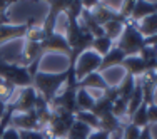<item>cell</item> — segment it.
Listing matches in <instances>:
<instances>
[{
    "instance_id": "34",
    "label": "cell",
    "mask_w": 157,
    "mask_h": 139,
    "mask_svg": "<svg viewBox=\"0 0 157 139\" xmlns=\"http://www.w3.org/2000/svg\"><path fill=\"white\" fill-rule=\"evenodd\" d=\"M0 136H2V134H0Z\"/></svg>"
},
{
    "instance_id": "6",
    "label": "cell",
    "mask_w": 157,
    "mask_h": 139,
    "mask_svg": "<svg viewBox=\"0 0 157 139\" xmlns=\"http://www.w3.org/2000/svg\"><path fill=\"white\" fill-rule=\"evenodd\" d=\"M77 89H78L77 85H67V84H65V89H63L60 94H57V97L52 101L50 106H52V107H62V109H65V111L72 112V114L78 112L77 101H75Z\"/></svg>"
},
{
    "instance_id": "20",
    "label": "cell",
    "mask_w": 157,
    "mask_h": 139,
    "mask_svg": "<svg viewBox=\"0 0 157 139\" xmlns=\"http://www.w3.org/2000/svg\"><path fill=\"white\" fill-rule=\"evenodd\" d=\"M125 24H127V22H121V20H110V22H107V24L102 25L104 35L109 37L112 42H114L115 39H119V37H121V34H122V30H124Z\"/></svg>"
},
{
    "instance_id": "16",
    "label": "cell",
    "mask_w": 157,
    "mask_h": 139,
    "mask_svg": "<svg viewBox=\"0 0 157 139\" xmlns=\"http://www.w3.org/2000/svg\"><path fill=\"white\" fill-rule=\"evenodd\" d=\"M122 67L127 70V74H130V76L134 77H142L145 74V67H144V62L140 61L139 55H132V57H125L124 61L121 64Z\"/></svg>"
},
{
    "instance_id": "11",
    "label": "cell",
    "mask_w": 157,
    "mask_h": 139,
    "mask_svg": "<svg viewBox=\"0 0 157 139\" xmlns=\"http://www.w3.org/2000/svg\"><path fill=\"white\" fill-rule=\"evenodd\" d=\"M27 27H29V24H22V25L0 24V46L9 42V40L18 39V37H25Z\"/></svg>"
},
{
    "instance_id": "7",
    "label": "cell",
    "mask_w": 157,
    "mask_h": 139,
    "mask_svg": "<svg viewBox=\"0 0 157 139\" xmlns=\"http://www.w3.org/2000/svg\"><path fill=\"white\" fill-rule=\"evenodd\" d=\"M10 127L17 131H40L35 111L30 112H13L10 117Z\"/></svg>"
},
{
    "instance_id": "15",
    "label": "cell",
    "mask_w": 157,
    "mask_h": 139,
    "mask_svg": "<svg viewBox=\"0 0 157 139\" xmlns=\"http://www.w3.org/2000/svg\"><path fill=\"white\" fill-rule=\"evenodd\" d=\"M136 27H137V30L140 32V35L144 37V39L154 37L157 34V14H152V15L142 18L140 22L136 24Z\"/></svg>"
},
{
    "instance_id": "1",
    "label": "cell",
    "mask_w": 157,
    "mask_h": 139,
    "mask_svg": "<svg viewBox=\"0 0 157 139\" xmlns=\"http://www.w3.org/2000/svg\"><path fill=\"white\" fill-rule=\"evenodd\" d=\"M67 76H69L67 70H62V72H42V70H39L32 77V87L48 104H52V101L57 97L59 91H60L62 84L67 82Z\"/></svg>"
},
{
    "instance_id": "32",
    "label": "cell",
    "mask_w": 157,
    "mask_h": 139,
    "mask_svg": "<svg viewBox=\"0 0 157 139\" xmlns=\"http://www.w3.org/2000/svg\"><path fill=\"white\" fill-rule=\"evenodd\" d=\"M145 46H152V47H157V34L151 39H145Z\"/></svg>"
},
{
    "instance_id": "4",
    "label": "cell",
    "mask_w": 157,
    "mask_h": 139,
    "mask_svg": "<svg viewBox=\"0 0 157 139\" xmlns=\"http://www.w3.org/2000/svg\"><path fill=\"white\" fill-rule=\"evenodd\" d=\"M100 62H102V57H100L97 52L85 50L84 54H80V57L77 59V62L74 64V76H75V81L80 82L85 76L92 72H99Z\"/></svg>"
},
{
    "instance_id": "23",
    "label": "cell",
    "mask_w": 157,
    "mask_h": 139,
    "mask_svg": "<svg viewBox=\"0 0 157 139\" xmlns=\"http://www.w3.org/2000/svg\"><path fill=\"white\" fill-rule=\"evenodd\" d=\"M112 47H114V42H112L109 37H105V35H102V37H95V39L92 40V50L97 52V54H99L100 57H104V55H105Z\"/></svg>"
},
{
    "instance_id": "28",
    "label": "cell",
    "mask_w": 157,
    "mask_h": 139,
    "mask_svg": "<svg viewBox=\"0 0 157 139\" xmlns=\"http://www.w3.org/2000/svg\"><path fill=\"white\" fill-rule=\"evenodd\" d=\"M0 139H20V134H18L17 129H13V127H5V131L2 133V136Z\"/></svg>"
},
{
    "instance_id": "2",
    "label": "cell",
    "mask_w": 157,
    "mask_h": 139,
    "mask_svg": "<svg viewBox=\"0 0 157 139\" xmlns=\"http://www.w3.org/2000/svg\"><path fill=\"white\" fill-rule=\"evenodd\" d=\"M74 122H75V117H74L72 112L65 111L62 107H52L48 124L42 133L45 137H67Z\"/></svg>"
},
{
    "instance_id": "10",
    "label": "cell",
    "mask_w": 157,
    "mask_h": 139,
    "mask_svg": "<svg viewBox=\"0 0 157 139\" xmlns=\"http://www.w3.org/2000/svg\"><path fill=\"white\" fill-rule=\"evenodd\" d=\"M42 55H44V52H42V47H40V42H29L27 40L24 46V52H22V59L17 64L29 69L33 62L42 61Z\"/></svg>"
},
{
    "instance_id": "31",
    "label": "cell",
    "mask_w": 157,
    "mask_h": 139,
    "mask_svg": "<svg viewBox=\"0 0 157 139\" xmlns=\"http://www.w3.org/2000/svg\"><path fill=\"white\" fill-rule=\"evenodd\" d=\"M139 139H152L151 136V126H147V127H144V129H140V136Z\"/></svg>"
},
{
    "instance_id": "21",
    "label": "cell",
    "mask_w": 157,
    "mask_h": 139,
    "mask_svg": "<svg viewBox=\"0 0 157 139\" xmlns=\"http://www.w3.org/2000/svg\"><path fill=\"white\" fill-rule=\"evenodd\" d=\"M130 124H134L136 127H139V129H144V127L149 126V117H147V104L142 102L140 107L137 109L136 112L132 114V117L129 119Z\"/></svg>"
},
{
    "instance_id": "19",
    "label": "cell",
    "mask_w": 157,
    "mask_h": 139,
    "mask_svg": "<svg viewBox=\"0 0 157 139\" xmlns=\"http://www.w3.org/2000/svg\"><path fill=\"white\" fill-rule=\"evenodd\" d=\"M75 101H77L78 111H92V109H94V106H95V97L90 94V91H87V89H82V87L77 89Z\"/></svg>"
},
{
    "instance_id": "9",
    "label": "cell",
    "mask_w": 157,
    "mask_h": 139,
    "mask_svg": "<svg viewBox=\"0 0 157 139\" xmlns=\"http://www.w3.org/2000/svg\"><path fill=\"white\" fill-rule=\"evenodd\" d=\"M40 47H42L44 54H45V52H60V54L70 57L69 42H67L65 35H62V34H59V32H55V34H52L50 37L44 39L42 42H40Z\"/></svg>"
},
{
    "instance_id": "26",
    "label": "cell",
    "mask_w": 157,
    "mask_h": 139,
    "mask_svg": "<svg viewBox=\"0 0 157 139\" xmlns=\"http://www.w3.org/2000/svg\"><path fill=\"white\" fill-rule=\"evenodd\" d=\"M134 7H136V0H129V2H122V7L121 10H119V14H121V17H124L127 22H129L130 15H132L134 12Z\"/></svg>"
},
{
    "instance_id": "14",
    "label": "cell",
    "mask_w": 157,
    "mask_h": 139,
    "mask_svg": "<svg viewBox=\"0 0 157 139\" xmlns=\"http://www.w3.org/2000/svg\"><path fill=\"white\" fill-rule=\"evenodd\" d=\"M127 57L124 52L121 50L119 47H112L109 52H107L105 55L102 57V62H100V67H99V72L102 74V70H107L110 69V67H115V66H121L122 61Z\"/></svg>"
},
{
    "instance_id": "22",
    "label": "cell",
    "mask_w": 157,
    "mask_h": 139,
    "mask_svg": "<svg viewBox=\"0 0 157 139\" xmlns=\"http://www.w3.org/2000/svg\"><path fill=\"white\" fill-rule=\"evenodd\" d=\"M74 117H75L77 122L85 124V126L90 127L92 131L99 129V119L95 117L94 112H90V111H78V112H75V114H74Z\"/></svg>"
},
{
    "instance_id": "29",
    "label": "cell",
    "mask_w": 157,
    "mask_h": 139,
    "mask_svg": "<svg viewBox=\"0 0 157 139\" xmlns=\"http://www.w3.org/2000/svg\"><path fill=\"white\" fill-rule=\"evenodd\" d=\"M147 117H149V126L157 122V104L147 106Z\"/></svg>"
},
{
    "instance_id": "33",
    "label": "cell",
    "mask_w": 157,
    "mask_h": 139,
    "mask_svg": "<svg viewBox=\"0 0 157 139\" xmlns=\"http://www.w3.org/2000/svg\"><path fill=\"white\" fill-rule=\"evenodd\" d=\"M155 72H157V67H155Z\"/></svg>"
},
{
    "instance_id": "5",
    "label": "cell",
    "mask_w": 157,
    "mask_h": 139,
    "mask_svg": "<svg viewBox=\"0 0 157 139\" xmlns=\"http://www.w3.org/2000/svg\"><path fill=\"white\" fill-rule=\"evenodd\" d=\"M69 5H70V0H50V2H48V14H47L45 20H44V24H42L44 32H45V39L50 37L52 34H55L59 15L65 14V10L69 9Z\"/></svg>"
},
{
    "instance_id": "18",
    "label": "cell",
    "mask_w": 157,
    "mask_h": 139,
    "mask_svg": "<svg viewBox=\"0 0 157 139\" xmlns=\"http://www.w3.org/2000/svg\"><path fill=\"white\" fill-rule=\"evenodd\" d=\"M139 57H140V61L144 62L145 72H154L155 67H157V47L145 46L139 52Z\"/></svg>"
},
{
    "instance_id": "25",
    "label": "cell",
    "mask_w": 157,
    "mask_h": 139,
    "mask_svg": "<svg viewBox=\"0 0 157 139\" xmlns=\"http://www.w3.org/2000/svg\"><path fill=\"white\" fill-rule=\"evenodd\" d=\"M112 114L115 116V117L121 121L122 117H125L127 116V102L125 101H122V99H115V102H114V106H112Z\"/></svg>"
},
{
    "instance_id": "24",
    "label": "cell",
    "mask_w": 157,
    "mask_h": 139,
    "mask_svg": "<svg viewBox=\"0 0 157 139\" xmlns=\"http://www.w3.org/2000/svg\"><path fill=\"white\" fill-rule=\"evenodd\" d=\"M139 136H140L139 127H136L130 122L122 124V139H139Z\"/></svg>"
},
{
    "instance_id": "12",
    "label": "cell",
    "mask_w": 157,
    "mask_h": 139,
    "mask_svg": "<svg viewBox=\"0 0 157 139\" xmlns=\"http://www.w3.org/2000/svg\"><path fill=\"white\" fill-rule=\"evenodd\" d=\"M78 87L87 89V91H90V89H99V91L105 92L107 89L110 87V84L104 79V76L100 72H92V74L85 76L80 82H78Z\"/></svg>"
},
{
    "instance_id": "8",
    "label": "cell",
    "mask_w": 157,
    "mask_h": 139,
    "mask_svg": "<svg viewBox=\"0 0 157 139\" xmlns=\"http://www.w3.org/2000/svg\"><path fill=\"white\" fill-rule=\"evenodd\" d=\"M35 99H37V92L32 87H24L20 91V94L15 97L13 102H10L9 106L12 107L13 112H30L35 107Z\"/></svg>"
},
{
    "instance_id": "13",
    "label": "cell",
    "mask_w": 157,
    "mask_h": 139,
    "mask_svg": "<svg viewBox=\"0 0 157 139\" xmlns=\"http://www.w3.org/2000/svg\"><path fill=\"white\" fill-rule=\"evenodd\" d=\"M152 14H157V2H142V0H139V2H136V7H134V12L130 15L129 22L137 24L142 18L152 15Z\"/></svg>"
},
{
    "instance_id": "3",
    "label": "cell",
    "mask_w": 157,
    "mask_h": 139,
    "mask_svg": "<svg viewBox=\"0 0 157 139\" xmlns=\"http://www.w3.org/2000/svg\"><path fill=\"white\" fill-rule=\"evenodd\" d=\"M127 57H132V55H139V52L145 47V39L140 35V32L137 30L136 24L132 22H127L124 30H122L121 37L117 39V46Z\"/></svg>"
},
{
    "instance_id": "27",
    "label": "cell",
    "mask_w": 157,
    "mask_h": 139,
    "mask_svg": "<svg viewBox=\"0 0 157 139\" xmlns=\"http://www.w3.org/2000/svg\"><path fill=\"white\" fill-rule=\"evenodd\" d=\"M20 139H45L42 131H18Z\"/></svg>"
},
{
    "instance_id": "30",
    "label": "cell",
    "mask_w": 157,
    "mask_h": 139,
    "mask_svg": "<svg viewBox=\"0 0 157 139\" xmlns=\"http://www.w3.org/2000/svg\"><path fill=\"white\" fill-rule=\"evenodd\" d=\"M87 139H110V136H109V133H105V131H102V129H95L89 134Z\"/></svg>"
},
{
    "instance_id": "17",
    "label": "cell",
    "mask_w": 157,
    "mask_h": 139,
    "mask_svg": "<svg viewBox=\"0 0 157 139\" xmlns=\"http://www.w3.org/2000/svg\"><path fill=\"white\" fill-rule=\"evenodd\" d=\"M136 77L130 76V74H125V77L122 79V82L119 85H115V91H117V97L125 102H129L130 96L134 92V87H136Z\"/></svg>"
}]
</instances>
